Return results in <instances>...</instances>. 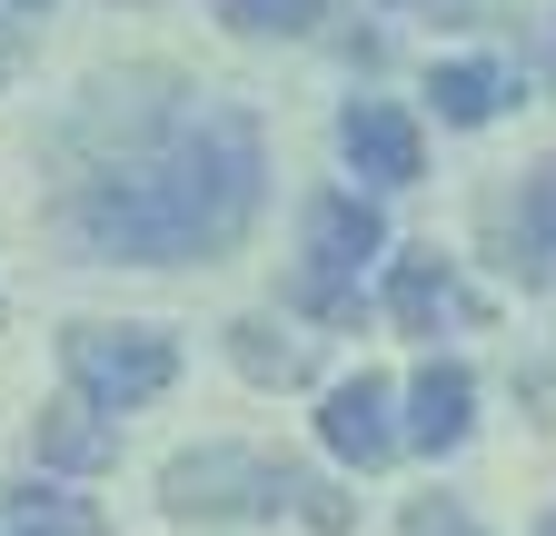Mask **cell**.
Instances as JSON below:
<instances>
[{"instance_id":"12","label":"cell","mask_w":556,"mask_h":536,"mask_svg":"<svg viewBox=\"0 0 556 536\" xmlns=\"http://www.w3.org/2000/svg\"><path fill=\"white\" fill-rule=\"evenodd\" d=\"M229 358H239V378H258V387H299V378H308V339H278L268 318H239V328H229Z\"/></svg>"},{"instance_id":"2","label":"cell","mask_w":556,"mask_h":536,"mask_svg":"<svg viewBox=\"0 0 556 536\" xmlns=\"http://www.w3.org/2000/svg\"><path fill=\"white\" fill-rule=\"evenodd\" d=\"M388 248V219L358 189L308 199V268H299V308L308 318H358V268Z\"/></svg>"},{"instance_id":"9","label":"cell","mask_w":556,"mask_h":536,"mask_svg":"<svg viewBox=\"0 0 556 536\" xmlns=\"http://www.w3.org/2000/svg\"><path fill=\"white\" fill-rule=\"evenodd\" d=\"M110 457H119V427L90 408V397H50V408H40V467H60V477H100Z\"/></svg>"},{"instance_id":"13","label":"cell","mask_w":556,"mask_h":536,"mask_svg":"<svg viewBox=\"0 0 556 536\" xmlns=\"http://www.w3.org/2000/svg\"><path fill=\"white\" fill-rule=\"evenodd\" d=\"M517 279L556 289V159L527 179V209H517Z\"/></svg>"},{"instance_id":"14","label":"cell","mask_w":556,"mask_h":536,"mask_svg":"<svg viewBox=\"0 0 556 536\" xmlns=\"http://www.w3.org/2000/svg\"><path fill=\"white\" fill-rule=\"evenodd\" d=\"M318 11L328 0H219V21L249 40H299V30H318Z\"/></svg>"},{"instance_id":"1","label":"cell","mask_w":556,"mask_h":536,"mask_svg":"<svg viewBox=\"0 0 556 536\" xmlns=\"http://www.w3.org/2000/svg\"><path fill=\"white\" fill-rule=\"evenodd\" d=\"M258 189H268V150H258V119L229 100H199L179 110L150 150L110 159L100 179L70 189V239L90 258H129V268H179V258H219L249 239L258 219Z\"/></svg>"},{"instance_id":"6","label":"cell","mask_w":556,"mask_h":536,"mask_svg":"<svg viewBox=\"0 0 556 536\" xmlns=\"http://www.w3.org/2000/svg\"><path fill=\"white\" fill-rule=\"evenodd\" d=\"M318 447L348 457V467H388L397 457V427H388V378H338L328 387V408H318Z\"/></svg>"},{"instance_id":"19","label":"cell","mask_w":556,"mask_h":536,"mask_svg":"<svg viewBox=\"0 0 556 536\" xmlns=\"http://www.w3.org/2000/svg\"><path fill=\"white\" fill-rule=\"evenodd\" d=\"M0 71H11V50H0Z\"/></svg>"},{"instance_id":"18","label":"cell","mask_w":556,"mask_h":536,"mask_svg":"<svg viewBox=\"0 0 556 536\" xmlns=\"http://www.w3.org/2000/svg\"><path fill=\"white\" fill-rule=\"evenodd\" d=\"M11 11H50V0H11Z\"/></svg>"},{"instance_id":"4","label":"cell","mask_w":556,"mask_h":536,"mask_svg":"<svg viewBox=\"0 0 556 536\" xmlns=\"http://www.w3.org/2000/svg\"><path fill=\"white\" fill-rule=\"evenodd\" d=\"M60 358H70V387H80L100 418L150 408V397L179 378V348L160 339V328H70V339H60Z\"/></svg>"},{"instance_id":"7","label":"cell","mask_w":556,"mask_h":536,"mask_svg":"<svg viewBox=\"0 0 556 536\" xmlns=\"http://www.w3.org/2000/svg\"><path fill=\"white\" fill-rule=\"evenodd\" d=\"M467 427H477V378L457 358H428L417 387H407V447L447 457V447H467Z\"/></svg>"},{"instance_id":"8","label":"cell","mask_w":556,"mask_h":536,"mask_svg":"<svg viewBox=\"0 0 556 536\" xmlns=\"http://www.w3.org/2000/svg\"><path fill=\"white\" fill-rule=\"evenodd\" d=\"M388 318L407 328V339H438L447 318H477V298L457 289V268H447L438 248H417V258L388 268Z\"/></svg>"},{"instance_id":"16","label":"cell","mask_w":556,"mask_h":536,"mask_svg":"<svg viewBox=\"0 0 556 536\" xmlns=\"http://www.w3.org/2000/svg\"><path fill=\"white\" fill-rule=\"evenodd\" d=\"M289 507H299V516H308L318 536H348V497H338V487H318V477H299V497H289Z\"/></svg>"},{"instance_id":"17","label":"cell","mask_w":556,"mask_h":536,"mask_svg":"<svg viewBox=\"0 0 556 536\" xmlns=\"http://www.w3.org/2000/svg\"><path fill=\"white\" fill-rule=\"evenodd\" d=\"M536 536H556V507H546V516H536Z\"/></svg>"},{"instance_id":"10","label":"cell","mask_w":556,"mask_h":536,"mask_svg":"<svg viewBox=\"0 0 556 536\" xmlns=\"http://www.w3.org/2000/svg\"><path fill=\"white\" fill-rule=\"evenodd\" d=\"M0 536H110V516H100L90 497H70V487L21 477L11 497H0Z\"/></svg>"},{"instance_id":"3","label":"cell","mask_w":556,"mask_h":536,"mask_svg":"<svg viewBox=\"0 0 556 536\" xmlns=\"http://www.w3.org/2000/svg\"><path fill=\"white\" fill-rule=\"evenodd\" d=\"M160 497H169V516H278L299 497V477L258 447H189V457H169Z\"/></svg>"},{"instance_id":"15","label":"cell","mask_w":556,"mask_h":536,"mask_svg":"<svg viewBox=\"0 0 556 536\" xmlns=\"http://www.w3.org/2000/svg\"><path fill=\"white\" fill-rule=\"evenodd\" d=\"M407 536H486V526H477L457 497H417V507H407Z\"/></svg>"},{"instance_id":"11","label":"cell","mask_w":556,"mask_h":536,"mask_svg":"<svg viewBox=\"0 0 556 536\" xmlns=\"http://www.w3.org/2000/svg\"><path fill=\"white\" fill-rule=\"evenodd\" d=\"M517 80L497 71V60H447V71L428 80V100H438V119L447 129H477V119H497V100H507Z\"/></svg>"},{"instance_id":"5","label":"cell","mask_w":556,"mask_h":536,"mask_svg":"<svg viewBox=\"0 0 556 536\" xmlns=\"http://www.w3.org/2000/svg\"><path fill=\"white\" fill-rule=\"evenodd\" d=\"M338 150H348V169L378 179V189H407L417 169H428V150H417V119H407L397 100H348V110H338Z\"/></svg>"}]
</instances>
